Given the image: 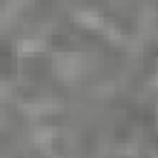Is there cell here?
Listing matches in <instances>:
<instances>
[]
</instances>
